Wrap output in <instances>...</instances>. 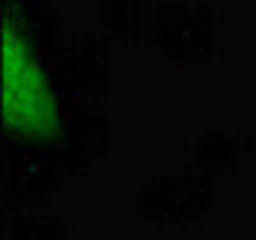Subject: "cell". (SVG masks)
Returning a JSON list of instances; mask_svg holds the SVG:
<instances>
[{
    "label": "cell",
    "instance_id": "1",
    "mask_svg": "<svg viewBox=\"0 0 256 240\" xmlns=\"http://www.w3.org/2000/svg\"><path fill=\"white\" fill-rule=\"evenodd\" d=\"M4 125L29 144H58L64 134V116L52 80L38 64L26 29L10 4L4 20Z\"/></svg>",
    "mask_w": 256,
    "mask_h": 240
}]
</instances>
